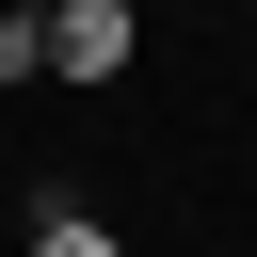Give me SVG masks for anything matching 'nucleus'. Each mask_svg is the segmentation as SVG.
Wrapping results in <instances>:
<instances>
[{
	"label": "nucleus",
	"mask_w": 257,
	"mask_h": 257,
	"mask_svg": "<svg viewBox=\"0 0 257 257\" xmlns=\"http://www.w3.org/2000/svg\"><path fill=\"white\" fill-rule=\"evenodd\" d=\"M128 48H145L128 0H48V80H128Z\"/></svg>",
	"instance_id": "nucleus-1"
},
{
	"label": "nucleus",
	"mask_w": 257,
	"mask_h": 257,
	"mask_svg": "<svg viewBox=\"0 0 257 257\" xmlns=\"http://www.w3.org/2000/svg\"><path fill=\"white\" fill-rule=\"evenodd\" d=\"M32 257H128V241H112L96 209H64V193H48V209H32Z\"/></svg>",
	"instance_id": "nucleus-2"
},
{
	"label": "nucleus",
	"mask_w": 257,
	"mask_h": 257,
	"mask_svg": "<svg viewBox=\"0 0 257 257\" xmlns=\"http://www.w3.org/2000/svg\"><path fill=\"white\" fill-rule=\"evenodd\" d=\"M0 80H48V16H0Z\"/></svg>",
	"instance_id": "nucleus-3"
}]
</instances>
